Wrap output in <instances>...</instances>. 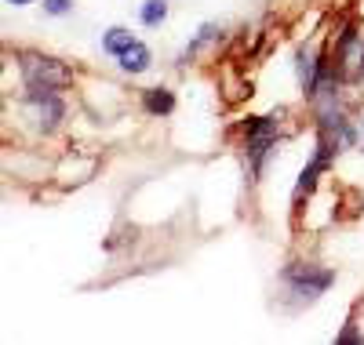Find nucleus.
Masks as SVG:
<instances>
[{
	"label": "nucleus",
	"mask_w": 364,
	"mask_h": 345,
	"mask_svg": "<svg viewBox=\"0 0 364 345\" xmlns=\"http://www.w3.org/2000/svg\"><path fill=\"white\" fill-rule=\"evenodd\" d=\"M22 77H26V87H66L73 80V73L63 62H55L48 55H33V51L22 55Z\"/></svg>",
	"instance_id": "1"
},
{
	"label": "nucleus",
	"mask_w": 364,
	"mask_h": 345,
	"mask_svg": "<svg viewBox=\"0 0 364 345\" xmlns=\"http://www.w3.org/2000/svg\"><path fill=\"white\" fill-rule=\"evenodd\" d=\"M284 280H288V288L295 291V295H302V298H317V295H324L328 288H331V280H336V273L331 269H317V265H291L288 273H284Z\"/></svg>",
	"instance_id": "2"
},
{
	"label": "nucleus",
	"mask_w": 364,
	"mask_h": 345,
	"mask_svg": "<svg viewBox=\"0 0 364 345\" xmlns=\"http://www.w3.org/2000/svg\"><path fill=\"white\" fill-rule=\"evenodd\" d=\"M273 138H277V120H269V116H259L248 124V156H252V168L259 171L262 164V156L269 153Z\"/></svg>",
	"instance_id": "3"
},
{
	"label": "nucleus",
	"mask_w": 364,
	"mask_h": 345,
	"mask_svg": "<svg viewBox=\"0 0 364 345\" xmlns=\"http://www.w3.org/2000/svg\"><path fill=\"white\" fill-rule=\"evenodd\" d=\"M117 62H120V70H124V73H132V77H139V73H146L149 66H154V55H149V48L146 44H132L128 51H120L117 55Z\"/></svg>",
	"instance_id": "4"
},
{
	"label": "nucleus",
	"mask_w": 364,
	"mask_h": 345,
	"mask_svg": "<svg viewBox=\"0 0 364 345\" xmlns=\"http://www.w3.org/2000/svg\"><path fill=\"white\" fill-rule=\"evenodd\" d=\"M142 106H146V113L161 116V113H171L175 109V95H171V91H164V87H154V91H146V95H142Z\"/></svg>",
	"instance_id": "5"
},
{
	"label": "nucleus",
	"mask_w": 364,
	"mask_h": 345,
	"mask_svg": "<svg viewBox=\"0 0 364 345\" xmlns=\"http://www.w3.org/2000/svg\"><path fill=\"white\" fill-rule=\"evenodd\" d=\"M299 84L306 95L317 87V55L314 51H299Z\"/></svg>",
	"instance_id": "6"
},
{
	"label": "nucleus",
	"mask_w": 364,
	"mask_h": 345,
	"mask_svg": "<svg viewBox=\"0 0 364 345\" xmlns=\"http://www.w3.org/2000/svg\"><path fill=\"white\" fill-rule=\"evenodd\" d=\"M132 44H135V37L128 33V29H120V26H113V29H106V33H102V51H109L113 58L120 51H128Z\"/></svg>",
	"instance_id": "7"
},
{
	"label": "nucleus",
	"mask_w": 364,
	"mask_h": 345,
	"mask_svg": "<svg viewBox=\"0 0 364 345\" xmlns=\"http://www.w3.org/2000/svg\"><path fill=\"white\" fill-rule=\"evenodd\" d=\"M139 18H142V26H161L168 18V0H146Z\"/></svg>",
	"instance_id": "8"
},
{
	"label": "nucleus",
	"mask_w": 364,
	"mask_h": 345,
	"mask_svg": "<svg viewBox=\"0 0 364 345\" xmlns=\"http://www.w3.org/2000/svg\"><path fill=\"white\" fill-rule=\"evenodd\" d=\"M70 8H73V0H44L48 15H70Z\"/></svg>",
	"instance_id": "9"
},
{
	"label": "nucleus",
	"mask_w": 364,
	"mask_h": 345,
	"mask_svg": "<svg viewBox=\"0 0 364 345\" xmlns=\"http://www.w3.org/2000/svg\"><path fill=\"white\" fill-rule=\"evenodd\" d=\"M350 135H353V138H357V142L364 146V116H357V124L350 128Z\"/></svg>",
	"instance_id": "10"
},
{
	"label": "nucleus",
	"mask_w": 364,
	"mask_h": 345,
	"mask_svg": "<svg viewBox=\"0 0 364 345\" xmlns=\"http://www.w3.org/2000/svg\"><path fill=\"white\" fill-rule=\"evenodd\" d=\"M8 4H33V0H8Z\"/></svg>",
	"instance_id": "11"
},
{
	"label": "nucleus",
	"mask_w": 364,
	"mask_h": 345,
	"mask_svg": "<svg viewBox=\"0 0 364 345\" xmlns=\"http://www.w3.org/2000/svg\"><path fill=\"white\" fill-rule=\"evenodd\" d=\"M360 77H364V73H360Z\"/></svg>",
	"instance_id": "12"
}]
</instances>
